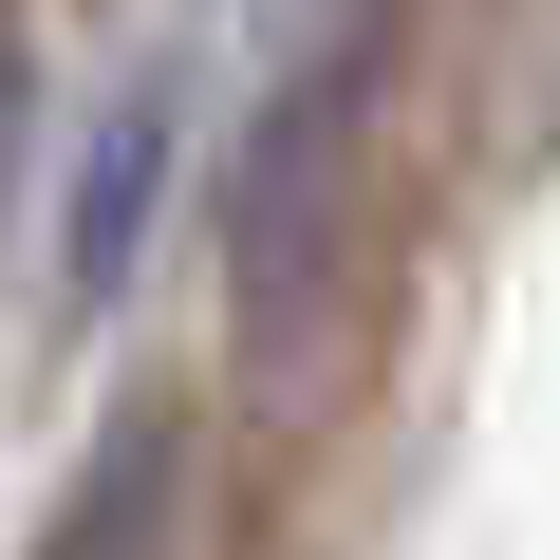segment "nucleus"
Segmentation results:
<instances>
[{
  "mask_svg": "<svg viewBox=\"0 0 560 560\" xmlns=\"http://www.w3.org/2000/svg\"><path fill=\"white\" fill-rule=\"evenodd\" d=\"M20 131H38V38H20V0H0V206H20Z\"/></svg>",
  "mask_w": 560,
  "mask_h": 560,
  "instance_id": "obj_4",
  "label": "nucleus"
},
{
  "mask_svg": "<svg viewBox=\"0 0 560 560\" xmlns=\"http://www.w3.org/2000/svg\"><path fill=\"white\" fill-rule=\"evenodd\" d=\"M38 560H187V411L150 393V411H113L94 448H75V486H57V523H38Z\"/></svg>",
  "mask_w": 560,
  "mask_h": 560,
  "instance_id": "obj_2",
  "label": "nucleus"
},
{
  "mask_svg": "<svg viewBox=\"0 0 560 560\" xmlns=\"http://www.w3.org/2000/svg\"><path fill=\"white\" fill-rule=\"evenodd\" d=\"M393 38H411V0H337L224 150V337L280 411H337L355 318H374V75H393Z\"/></svg>",
  "mask_w": 560,
  "mask_h": 560,
  "instance_id": "obj_1",
  "label": "nucleus"
},
{
  "mask_svg": "<svg viewBox=\"0 0 560 560\" xmlns=\"http://www.w3.org/2000/svg\"><path fill=\"white\" fill-rule=\"evenodd\" d=\"M150 187H168V75H131V94H113V131L75 150V224H57V280H75V300H113V280H131Z\"/></svg>",
  "mask_w": 560,
  "mask_h": 560,
  "instance_id": "obj_3",
  "label": "nucleus"
}]
</instances>
